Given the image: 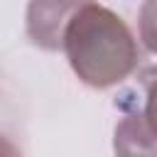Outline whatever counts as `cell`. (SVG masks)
I'll return each mask as SVG.
<instances>
[{
    "label": "cell",
    "instance_id": "obj_1",
    "mask_svg": "<svg viewBox=\"0 0 157 157\" xmlns=\"http://www.w3.org/2000/svg\"><path fill=\"white\" fill-rule=\"evenodd\" d=\"M64 54L78 81L91 88H110L125 81L140 59L125 20L98 2H88L69 22Z\"/></svg>",
    "mask_w": 157,
    "mask_h": 157
},
{
    "label": "cell",
    "instance_id": "obj_2",
    "mask_svg": "<svg viewBox=\"0 0 157 157\" xmlns=\"http://www.w3.org/2000/svg\"><path fill=\"white\" fill-rule=\"evenodd\" d=\"M88 2L96 0H29L25 15V29L29 42L47 52L64 49V34L69 22Z\"/></svg>",
    "mask_w": 157,
    "mask_h": 157
},
{
    "label": "cell",
    "instance_id": "obj_3",
    "mask_svg": "<svg viewBox=\"0 0 157 157\" xmlns=\"http://www.w3.org/2000/svg\"><path fill=\"white\" fill-rule=\"evenodd\" d=\"M115 157H157V135L145 123L140 108L125 110L113 130Z\"/></svg>",
    "mask_w": 157,
    "mask_h": 157
},
{
    "label": "cell",
    "instance_id": "obj_4",
    "mask_svg": "<svg viewBox=\"0 0 157 157\" xmlns=\"http://www.w3.org/2000/svg\"><path fill=\"white\" fill-rule=\"evenodd\" d=\"M140 86H142V105H137V108H140L145 123L150 125V130L157 135V66L147 69L140 76Z\"/></svg>",
    "mask_w": 157,
    "mask_h": 157
},
{
    "label": "cell",
    "instance_id": "obj_5",
    "mask_svg": "<svg viewBox=\"0 0 157 157\" xmlns=\"http://www.w3.org/2000/svg\"><path fill=\"white\" fill-rule=\"evenodd\" d=\"M137 32L147 52L157 56V0H145L137 15Z\"/></svg>",
    "mask_w": 157,
    "mask_h": 157
}]
</instances>
